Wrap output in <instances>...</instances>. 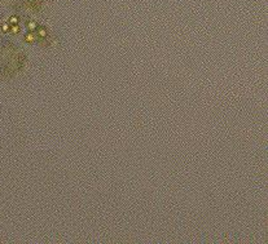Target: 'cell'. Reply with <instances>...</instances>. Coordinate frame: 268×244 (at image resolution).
Returning <instances> with one entry per match:
<instances>
[{
	"label": "cell",
	"instance_id": "obj_1",
	"mask_svg": "<svg viewBox=\"0 0 268 244\" xmlns=\"http://www.w3.org/2000/svg\"><path fill=\"white\" fill-rule=\"evenodd\" d=\"M17 23V17H11L9 19V25H16Z\"/></svg>",
	"mask_w": 268,
	"mask_h": 244
},
{
	"label": "cell",
	"instance_id": "obj_2",
	"mask_svg": "<svg viewBox=\"0 0 268 244\" xmlns=\"http://www.w3.org/2000/svg\"><path fill=\"white\" fill-rule=\"evenodd\" d=\"M26 40H29V41H31V40H34V36H32L31 34H29V35H26Z\"/></svg>",
	"mask_w": 268,
	"mask_h": 244
},
{
	"label": "cell",
	"instance_id": "obj_3",
	"mask_svg": "<svg viewBox=\"0 0 268 244\" xmlns=\"http://www.w3.org/2000/svg\"><path fill=\"white\" fill-rule=\"evenodd\" d=\"M29 27H30V28H31V30H32V28H35V27H37V25H35V23H34V22H31V23H30V25H29Z\"/></svg>",
	"mask_w": 268,
	"mask_h": 244
},
{
	"label": "cell",
	"instance_id": "obj_4",
	"mask_svg": "<svg viewBox=\"0 0 268 244\" xmlns=\"http://www.w3.org/2000/svg\"><path fill=\"white\" fill-rule=\"evenodd\" d=\"M39 35H42V36H44V35H45V31H44V30H40V31H39Z\"/></svg>",
	"mask_w": 268,
	"mask_h": 244
},
{
	"label": "cell",
	"instance_id": "obj_5",
	"mask_svg": "<svg viewBox=\"0 0 268 244\" xmlns=\"http://www.w3.org/2000/svg\"><path fill=\"white\" fill-rule=\"evenodd\" d=\"M3 30H4V31L8 30V25H4V26H3Z\"/></svg>",
	"mask_w": 268,
	"mask_h": 244
}]
</instances>
